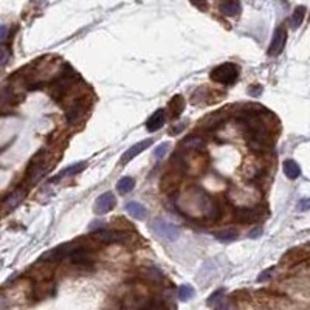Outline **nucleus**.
Segmentation results:
<instances>
[{
	"mask_svg": "<svg viewBox=\"0 0 310 310\" xmlns=\"http://www.w3.org/2000/svg\"><path fill=\"white\" fill-rule=\"evenodd\" d=\"M178 208L182 209V213L192 217V219H205L211 223L217 222L222 217V208L217 202L209 199L206 192L192 188L189 189L183 197L178 200Z\"/></svg>",
	"mask_w": 310,
	"mask_h": 310,
	"instance_id": "nucleus-1",
	"label": "nucleus"
},
{
	"mask_svg": "<svg viewBox=\"0 0 310 310\" xmlns=\"http://www.w3.org/2000/svg\"><path fill=\"white\" fill-rule=\"evenodd\" d=\"M239 76V69L234 64H222L211 72V79L220 84H233Z\"/></svg>",
	"mask_w": 310,
	"mask_h": 310,
	"instance_id": "nucleus-2",
	"label": "nucleus"
},
{
	"mask_svg": "<svg viewBox=\"0 0 310 310\" xmlns=\"http://www.w3.org/2000/svg\"><path fill=\"white\" fill-rule=\"evenodd\" d=\"M267 214V211L264 206L256 205V206H239L234 211V217L242 222V223H247V222H257L260 220L264 216Z\"/></svg>",
	"mask_w": 310,
	"mask_h": 310,
	"instance_id": "nucleus-3",
	"label": "nucleus"
},
{
	"mask_svg": "<svg viewBox=\"0 0 310 310\" xmlns=\"http://www.w3.org/2000/svg\"><path fill=\"white\" fill-rule=\"evenodd\" d=\"M151 228H152V231L155 234H158L160 237L166 239L169 242L177 240L178 236H180V230H178V226H175V225H172L166 220H163V219H155L151 223Z\"/></svg>",
	"mask_w": 310,
	"mask_h": 310,
	"instance_id": "nucleus-4",
	"label": "nucleus"
},
{
	"mask_svg": "<svg viewBox=\"0 0 310 310\" xmlns=\"http://www.w3.org/2000/svg\"><path fill=\"white\" fill-rule=\"evenodd\" d=\"M45 172H47V161H45L44 152H39L35 157V160L31 161V165L28 168V180H30V183L38 182Z\"/></svg>",
	"mask_w": 310,
	"mask_h": 310,
	"instance_id": "nucleus-5",
	"label": "nucleus"
},
{
	"mask_svg": "<svg viewBox=\"0 0 310 310\" xmlns=\"http://www.w3.org/2000/svg\"><path fill=\"white\" fill-rule=\"evenodd\" d=\"M285 42H287V31H285L284 27H278V28H276V31H274L273 38H271L268 55L270 56H278L284 50Z\"/></svg>",
	"mask_w": 310,
	"mask_h": 310,
	"instance_id": "nucleus-6",
	"label": "nucleus"
},
{
	"mask_svg": "<svg viewBox=\"0 0 310 310\" xmlns=\"http://www.w3.org/2000/svg\"><path fill=\"white\" fill-rule=\"evenodd\" d=\"M117 205V199L112 192H104L103 195L96 199L95 202V213L96 214H106L110 209H113V206Z\"/></svg>",
	"mask_w": 310,
	"mask_h": 310,
	"instance_id": "nucleus-7",
	"label": "nucleus"
},
{
	"mask_svg": "<svg viewBox=\"0 0 310 310\" xmlns=\"http://www.w3.org/2000/svg\"><path fill=\"white\" fill-rule=\"evenodd\" d=\"M93 237L106 242V243H118L126 240V234L118 233V231H110V230H101V231H93Z\"/></svg>",
	"mask_w": 310,
	"mask_h": 310,
	"instance_id": "nucleus-8",
	"label": "nucleus"
},
{
	"mask_svg": "<svg viewBox=\"0 0 310 310\" xmlns=\"http://www.w3.org/2000/svg\"><path fill=\"white\" fill-rule=\"evenodd\" d=\"M86 109H87V107H86L84 100H75V101L72 103V106L67 109V120H69V123H70V124H75V123L86 113Z\"/></svg>",
	"mask_w": 310,
	"mask_h": 310,
	"instance_id": "nucleus-9",
	"label": "nucleus"
},
{
	"mask_svg": "<svg viewBox=\"0 0 310 310\" xmlns=\"http://www.w3.org/2000/svg\"><path fill=\"white\" fill-rule=\"evenodd\" d=\"M27 195V188H18V189H14L8 197L5 199V202H4V209H5V213H8V211H11V209H14L16 206H18L22 200H24V197Z\"/></svg>",
	"mask_w": 310,
	"mask_h": 310,
	"instance_id": "nucleus-10",
	"label": "nucleus"
},
{
	"mask_svg": "<svg viewBox=\"0 0 310 310\" xmlns=\"http://www.w3.org/2000/svg\"><path fill=\"white\" fill-rule=\"evenodd\" d=\"M152 143H154L152 140H143V141L134 144L132 148L127 149V151L124 152V155H123V158H121V163H129L130 160H134V158H135L137 155H140L144 149H148Z\"/></svg>",
	"mask_w": 310,
	"mask_h": 310,
	"instance_id": "nucleus-11",
	"label": "nucleus"
},
{
	"mask_svg": "<svg viewBox=\"0 0 310 310\" xmlns=\"http://www.w3.org/2000/svg\"><path fill=\"white\" fill-rule=\"evenodd\" d=\"M220 11L228 16V18H234V16H239L242 11V5L239 0H222L220 4Z\"/></svg>",
	"mask_w": 310,
	"mask_h": 310,
	"instance_id": "nucleus-12",
	"label": "nucleus"
},
{
	"mask_svg": "<svg viewBox=\"0 0 310 310\" xmlns=\"http://www.w3.org/2000/svg\"><path fill=\"white\" fill-rule=\"evenodd\" d=\"M163 124H165V112L157 110L151 115L148 123H146V129H148L149 132H155V130H158Z\"/></svg>",
	"mask_w": 310,
	"mask_h": 310,
	"instance_id": "nucleus-13",
	"label": "nucleus"
},
{
	"mask_svg": "<svg viewBox=\"0 0 310 310\" xmlns=\"http://www.w3.org/2000/svg\"><path fill=\"white\" fill-rule=\"evenodd\" d=\"M126 211L134 219H138V220H141V219H144L146 216H148V211H146V208L141 203H137V202H129L126 205Z\"/></svg>",
	"mask_w": 310,
	"mask_h": 310,
	"instance_id": "nucleus-14",
	"label": "nucleus"
},
{
	"mask_svg": "<svg viewBox=\"0 0 310 310\" xmlns=\"http://www.w3.org/2000/svg\"><path fill=\"white\" fill-rule=\"evenodd\" d=\"M284 172L290 180H295V178H298L301 175V168L296 161L287 160V161H284Z\"/></svg>",
	"mask_w": 310,
	"mask_h": 310,
	"instance_id": "nucleus-15",
	"label": "nucleus"
},
{
	"mask_svg": "<svg viewBox=\"0 0 310 310\" xmlns=\"http://www.w3.org/2000/svg\"><path fill=\"white\" fill-rule=\"evenodd\" d=\"M182 144H183V148H185L186 151H200V149L205 148V141H203V138H200V137H197V135L188 137Z\"/></svg>",
	"mask_w": 310,
	"mask_h": 310,
	"instance_id": "nucleus-16",
	"label": "nucleus"
},
{
	"mask_svg": "<svg viewBox=\"0 0 310 310\" xmlns=\"http://www.w3.org/2000/svg\"><path fill=\"white\" fill-rule=\"evenodd\" d=\"M134 186H135L134 178L123 177L121 180L118 182V185H117V189H118V192H121V194H127V192H130V191L134 189Z\"/></svg>",
	"mask_w": 310,
	"mask_h": 310,
	"instance_id": "nucleus-17",
	"label": "nucleus"
},
{
	"mask_svg": "<svg viewBox=\"0 0 310 310\" xmlns=\"http://www.w3.org/2000/svg\"><path fill=\"white\" fill-rule=\"evenodd\" d=\"M304 16H305V7H298L295 11H293V16H291V25L293 27H299L304 21Z\"/></svg>",
	"mask_w": 310,
	"mask_h": 310,
	"instance_id": "nucleus-18",
	"label": "nucleus"
},
{
	"mask_svg": "<svg viewBox=\"0 0 310 310\" xmlns=\"http://www.w3.org/2000/svg\"><path fill=\"white\" fill-rule=\"evenodd\" d=\"M178 298H180L182 301H189L194 298V288L188 284L185 285H180V288H178Z\"/></svg>",
	"mask_w": 310,
	"mask_h": 310,
	"instance_id": "nucleus-19",
	"label": "nucleus"
},
{
	"mask_svg": "<svg viewBox=\"0 0 310 310\" xmlns=\"http://www.w3.org/2000/svg\"><path fill=\"white\" fill-rule=\"evenodd\" d=\"M223 295H225V291L220 288V290H216L213 295H211L209 298H208V301H206V304L209 305V307H216L217 304H222V301H223Z\"/></svg>",
	"mask_w": 310,
	"mask_h": 310,
	"instance_id": "nucleus-20",
	"label": "nucleus"
},
{
	"mask_svg": "<svg viewBox=\"0 0 310 310\" xmlns=\"http://www.w3.org/2000/svg\"><path fill=\"white\" fill-rule=\"evenodd\" d=\"M216 237L219 240H222V242H231V240H234L237 237V233L234 230H225V231L216 234Z\"/></svg>",
	"mask_w": 310,
	"mask_h": 310,
	"instance_id": "nucleus-21",
	"label": "nucleus"
},
{
	"mask_svg": "<svg viewBox=\"0 0 310 310\" xmlns=\"http://www.w3.org/2000/svg\"><path fill=\"white\" fill-rule=\"evenodd\" d=\"M84 166H86V163H79V165H76V166H70V168L65 169L64 172H61V174L58 175V178L65 177V175H70V174H75V172L81 171V168H84Z\"/></svg>",
	"mask_w": 310,
	"mask_h": 310,
	"instance_id": "nucleus-22",
	"label": "nucleus"
},
{
	"mask_svg": "<svg viewBox=\"0 0 310 310\" xmlns=\"http://www.w3.org/2000/svg\"><path fill=\"white\" fill-rule=\"evenodd\" d=\"M168 149H169V144H168V143H163L161 146H158V148L155 149V152H154L155 158L160 160L161 157H165V154L168 152Z\"/></svg>",
	"mask_w": 310,
	"mask_h": 310,
	"instance_id": "nucleus-23",
	"label": "nucleus"
},
{
	"mask_svg": "<svg viewBox=\"0 0 310 310\" xmlns=\"http://www.w3.org/2000/svg\"><path fill=\"white\" fill-rule=\"evenodd\" d=\"M271 273H273V268H268V270H265L262 274H259V278H257V281H267L270 276H271Z\"/></svg>",
	"mask_w": 310,
	"mask_h": 310,
	"instance_id": "nucleus-24",
	"label": "nucleus"
},
{
	"mask_svg": "<svg viewBox=\"0 0 310 310\" xmlns=\"http://www.w3.org/2000/svg\"><path fill=\"white\" fill-rule=\"evenodd\" d=\"M0 39H2V42L5 44V41H7V36H8V28H7V25H2V28H0Z\"/></svg>",
	"mask_w": 310,
	"mask_h": 310,
	"instance_id": "nucleus-25",
	"label": "nucleus"
},
{
	"mask_svg": "<svg viewBox=\"0 0 310 310\" xmlns=\"http://www.w3.org/2000/svg\"><path fill=\"white\" fill-rule=\"evenodd\" d=\"M219 310H236L233 304H220Z\"/></svg>",
	"mask_w": 310,
	"mask_h": 310,
	"instance_id": "nucleus-26",
	"label": "nucleus"
},
{
	"mask_svg": "<svg viewBox=\"0 0 310 310\" xmlns=\"http://www.w3.org/2000/svg\"><path fill=\"white\" fill-rule=\"evenodd\" d=\"M259 234H262V230H260V228H256V230H253V233H250V237H257Z\"/></svg>",
	"mask_w": 310,
	"mask_h": 310,
	"instance_id": "nucleus-27",
	"label": "nucleus"
}]
</instances>
